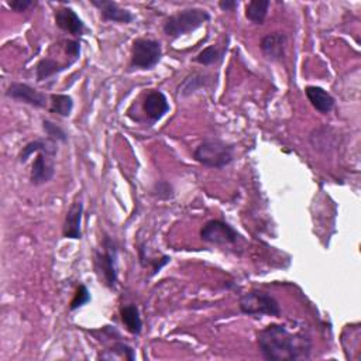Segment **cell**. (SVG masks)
Listing matches in <instances>:
<instances>
[{"label":"cell","mask_w":361,"mask_h":361,"mask_svg":"<svg viewBox=\"0 0 361 361\" xmlns=\"http://www.w3.org/2000/svg\"><path fill=\"white\" fill-rule=\"evenodd\" d=\"M6 96L9 99L33 106L36 109H45V108L48 109V106H50V96H47L45 93L40 92L38 89H36L27 84L13 82L8 88Z\"/></svg>","instance_id":"obj_8"},{"label":"cell","mask_w":361,"mask_h":361,"mask_svg":"<svg viewBox=\"0 0 361 361\" xmlns=\"http://www.w3.org/2000/svg\"><path fill=\"white\" fill-rule=\"evenodd\" d=\"M194 158L203 166L221 170L234 160V147L221 138H205L195 149Z\"/></svg>","instance_id":"obj_3"},{"label":"cell","mask_w":361,"mask_h":361,"mask_svg":"<svg viewBox=\"0 0 361 361\" xmlns=\"http://www.w3.org/2000/svg\"><path fill=\"white\" fill-rule=\"evenodd\" d=\"M69 66V64L62 65L61 62L53 60V58H42L38 61V64L36 65V78L37 82H42L47 81L48 78L55 77L60 72L65 71Z\"/></svg>","instance_id":"obj_17"},{"label":"cell","mask_w":361,"mask_h":361,"mask_svg":"<svg viewBox=\"0 0 361 361\" xmlns=\"http://www.w3.org/2000/svg\"><path fill=\"white\" fill-rule=\"evenodd\" d=\"M219 8L223 12H233L238 8V2L237 0H222V2H219Z\"/></svg>","instance_id":"obj_29"},{"label":"cell","mask_w":361,"mask_h":361,"mask_svg":"<svg viewBox=\"0 0 361 361\" xmlns=\"http://www.w3.org/2000/svg\"><path fill=\"white\" fill-rule=\"evenodd\" d=\"M6 5L17 13H24V12H27L30 8L36 6L37 2H34V0H12V2H8Z\"/></svg>","instance_id":"obj_28"},{"label":"cell","mask_w":361,"mask_h":361,"mask_svg":"<svg viewBox=\"0 0 361 361\" xmlns=\"http://www.w3.org/2000/svg\"><path fill=\"white\" fill-rule=\"evenodd\" d=\"M170 103L166 96L161 90H151L147 93L146 99L142 102V110L153 123L161 120L168 112H170Z\"/></svg>","instance_id":"obj_14"},{"label":"cell","mask_w":361,"mask_h":361,"mask_svg":"<svg viewBox=\"0 0 361 361\" xmlns=\"http://www.w3.org/2000/svg\"><path fill=\"white\" fill-rule=\"evenodd\" d=\"M90 3L101 12V16L105 21L129 24L136 18V16L130 10L120 8L116 2H112V0H90Z\"/></svg>","instance_id":"obj_13"},{"label":"cell","mask_w":361,"mask_h":361,"mask_svg":"<svg viewBox=\"0 0 361 361\" xmlns=\"http://www.w3.org/2000/svg\"><path fill=\"white\" fill-rule=\"evenodd\" d=\"M209 78L210 77L203 75V74H192V75L186 77L184 79V82L179 85L178 93L181 96H184V98H186V96L195 93L197 90L208 86L209 85Z\"/></svg>","instance_id":"obj_21"},{"label":"cell","mask_w":361,"mask_h":361,"mask_svg":"<svg viewBox=\"0 0 361 361\" xmlns=\"http://www.w3.org/2000/svg\"><path fill=\"white\" fill-rule=\"evenodd\" d=\"M54 18L58 29H61L64 33H68L74 37H81L86 32L84 20L71 8L64 6L57 9L54 12Z\"/></svg>","instance_id":"obj_9"},{"label":"cell","mask_w":361,"mask_h":361,"mask_svg":"<svg viewBox=\"0 0 361 361\" xmlns=\"http://www.w3.org/2000/svg\"><path fill=\"white\" fill-rule=\"evenodd\" d=\"M102 250L95 251V270L108 288L117 282V247L109 236H105Z\"/></svg>","instance_id":"obj_4"},{"label":"cell","mask_w":361,"mask_h":361,"mask_svg":"<svg viewBox=\"0 0 361 361\" xmlns=\"http://www.w3.org/2000/svg\"><path fill=\"white\" fill-rule=\"evenodd\" d=\"M55 175V162L54 155L47 153H38L37 158L33 162L32 173H30V182L34 186L44 185L50 182Z\"/></svg>","instance_id":"obj_11"},{"label":"cell","mask_w":361,"mask_h":361,"mask_svg":"<svg viewBox=\"0 0 361 361\" xmlns=\"http://www.w3.org/2000/svg\"><path fill=\"white\" fill-rule=\"evenodd\" d=\"M223 54L225 51L223 50H219L218 47L216 45H210L208 48H205L203 51H201L195 58L194 61L199 65H203V66H210V65H214L222 61L223 58Z\"/></svg>","instance_id":"obj_23"},{"label":"cell","mask_w":361,"mask_h":361,"mask_svg":"<svg viewBox=\"0 0 361 361\" xmlns=\"http://www.w3.org/2000/svg\"><path fill=\"white\" fill-rule=\"evenodd\" d=\"M72 109H74V99L69 95L53 93L50 96V106H48L50 113L58 114L61 117H69Z\"/></svg>","instance_id":"obj_20"},{"label":"cell","mask_w":361,"mask_h":361,"mask_svg":"<svg viewBox=\"0 0 361 361\" xmlns=\"http://www.w3.org/2000/svg\"><path fill=\"white\" fill-rule=\"evenodd\" d=\"M240 310L249 316L257 315H269V316H279L281 306L279 302L269 292L264 291H250L240 298L238 302Z\"/></svg>","instance_id":"obj_5"},{"label":"cell","mask_w":361,"mask_h":361,"mask_svg":"<svg viewBox=\"0 0 361 361\" xmlns=\"http://www.w3.org/2000/svg\"><path fill=\"white\" fill-rule=\"evenodd\" d=\"M288 37L285 33H270L262 37L260 48L262 54L270 61H282L286 54Z\"/></svg>","instance_id":"obj_12"},{"label":"cell","mask_w":361,"mask_h":361,"mask_svg":"<svg viewBox=\"0 0 361 361\" xmlns=\"http://www.w3.org/2000/svg\"><path fill=\"white\" fill-rule=\"evenodd\" d=\"M240 236L234 227H232L229 223L213 219L206 222L201 229V238L206 243L216 245V246H227V245H236Z\"/></svg>","instance_id":"obj_7"},{"label":"cell","mask_w":361,"mask_h":361,"mask_svg":"<svg viewBox=\"0 0 361 361\" xmlns=\"http://www.w3.org/2000/svg\"><path fill=\"white\" fill-rule=\"evenodd\" d=\"M120 316H122V321L129 330V333L138 336L142 330V321L140 316V310L136 305H125L122 309H120Z\"/></svg>","instance_id":"obj_18"},{"label":"cell","mask_w":361,"mask_h":361,"mask_svg":"<svg viewBox=\"0 0 361 361\" xmlns=\"http://www.w3.org/2000/svg\"><path fill=\"white\" fill-rule=\"evenodd\" d=\"M162 58L161 44L151 38H137L132 45L130 66L133 69H153Z\"/></svg>","instance_id":"obj_6"},{"label":"cell","mask_w":361,"mask_h":361,"mask_svg":"<svg viewBox=\"0 0 361 361\" xmlns=\"http://www.w3.org/2000/svg\"><path fill=\"white\" fill-rule=\"evenodd\" d=\"M65 53L71 57V61L75 62L81 55V44L77 40H66L65 41Z\"/></svg>","instance_id":"obj_27"},{"label":"cell","mask_w":361,"mask_h":361,"mask_svg":"<svg viewBox=\"0 0 361 361\" xmlns=\"http://www.w3.org/2000/svg\"><path fill=\"white\" fill-rule=\"evenodd\" d=\"M42 129L45 132V134L48 136V138H51L57 142H66L68 141V134L64 132L62 127H60L58 125H55L51 120H42Z\"/></svg>","instance_id":"obj_24"},{"label":"cell","mask_w":361,"mask_h":361,"mask_svg":"<svg viewBox=\"0 0 361 361\" xmlns=\"http://www.w3.org/2000/svg\"><path fill=\"white\" fill-rule=\"evenodd\" d=\"M101 360H120V358H125L129 361L136 360V354L134 350L122 342H117L114 343L109 350H106L103 354L99 356Z\"/></svg>","instance_id":"obj_22"},{"label":"cell","mask_w":361,"mask_h":361,"mask_svg":"<svg viewBox=\"0 0 361 361\" xmlns=\"http://www.w3.org/2000/svg\"><path fill=\"white\" fill-rule=\"evenodd\" d=\"M209 20H210V14L208 10L201 8H190V9L179 10L175 14L168 17L164 23L162 30L168 37L178 38L181 36L198 30Z\"/></svg>","instance_id":"obj_2"},{"label":"cell","mask_w":361,"mask_h":361,"mask_svg":"<svg viewBox=\"0 0 361 361\" xmlns=\"http://www.w3.org/2000/svg\"><path fill=\"white\" fill-rule=\"evenodd\" d=\"M271 6L270 0H251L246 5V17L253 24H264L269 14V9Z\"/></svg>","instance_id":"obj_19"},{"label":"cell","mask_w":361,"mask_h":361,"mask_svg":"<svg viewBox=\"0 0 361 361\" xmlns=\"http://www.w3.org/2000/svg\"><path fill=\"white\" fill-rule=\"evenodd\" d=\"M258 349L266 360L299 361L308 360L312 351L310 336L305 332H292L285 325H269L257 334Z\"/></svg>","instance_id":"obj_1"},{"label":"cell","mask_w":361,"mask_h":361,"mask_svg":"<svg viewBox=\"0 0 361 361\" xmlns=\"http://www.w3.org/2000/svg\"><path fill=\"white\" fill-rule=\"evenodd\" d=\"M153 194L155 197H158L160 199H170L173 198V186L165 182V181H160L154 185V189H153Z\"/></svg>","instance_id":"obj_26"},{"label":"cell","mask_w":361,"mask_h":361,"mask_svg":"<svg viewBox=\"0 0 361 361\" xmlns=\"http://www.w3.org/2000/svg\"><path fill=\"white\" fill-rule=\"evenodd\" d=\"M305 93H306V98L310 102V105L314 106L319 113L327 114L334 109V105H336L334 98L323 88L306 86Z\"/></svg>","instance_id":"obj_16"},{"label":"cell","mask_w":361,"mask_h":361,"mask_svg":"<svg viewBox=\"0 0 361 361\" xmlns=\"http://www.w3.org/2000/svg\"><path fill=\"white\" fill-rule=\"evenodd\" d=\"M90 301V294L88 291V288L85 285H79L78 290L75 292V297L74 299L71 301V305H69V309L71 310H77L79 308H82L84 305H86L88 302Z\"/></svg>","instance_id":"obj_25"},{"label":"cell","mask_w":361,"mask_h":361,"mask_svg":"<svg viewBox=\"0 0 361 361\" xmlns=\"http://www.w3.org/2000/svg\"><path fill=\"white\" fill-rule=\"evenodd\" d=\"M34 153H47V154L55 157L58 153V142L51 140V138H48V137L33 140V141L27 142L26 146L21 149V151L18 154V161L21 164H26Z\"/></svg>","instance_id":"obj_15"},{"label":"cell","mask_w":361,"mask_h":361,"mask_svg":"<svg viewBox=\"0 0 361 361\" xmlns=\"http://www.w3.org/2000/svg\"><path fill=\"white\" fill-rule=\"evenodd\" d=\"M82 216H84V202L82 198L78 197L71 203L65 216V222L62 227V236L65 238H74V240L82 238Z\"/></svg>","instance_id":"obj_10"}]
</instances>
